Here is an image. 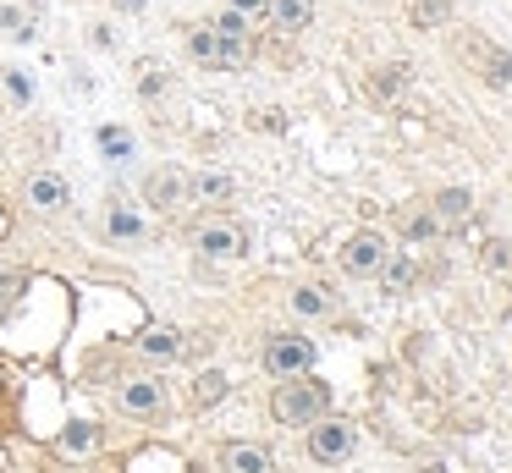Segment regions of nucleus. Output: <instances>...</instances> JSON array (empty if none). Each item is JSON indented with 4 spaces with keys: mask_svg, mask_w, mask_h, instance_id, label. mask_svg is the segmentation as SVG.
Segmentation results:
<instances>
[{
    "mask_svg": "<svg viewBox=\"0 0 512 473\" xmlns=\"http://www.w3.org/2000/svg\"><path fill=\"white\" fill-rule=\"evenodd\" d=\"M270 413H276V424H303L309 429L314 418L331 413V385L314 380V374H292V380H276V391H270Z\"/></svg>",
    "mask_w": 512,
    "mask_h": 473,
    "instance_id": "f257e3e1",
    "label": "nucleus"
},
{
    "mask_svg": "<svg viewBox=\"0 0 512 473\" xmlns=\"http://www.w3.org/2000/svg\"><path fill=\"white\" fill-rule=\"evenodd\" d=\"M193 248H199V259L226 264V259H243V253L254 248V231H248L243 220L215 215V220H204V226H193Z\"/></svg>",
    "mask_w": 512,
    "mask_h": 473,
    "instance_id": "f03ea898",
    "label": "nucleus"
},
{
    "mask_svg": "<svg viewBox=\"0 0 512 473\" xmlns=\"http://www.w3.org/2000/svg\"><path fill=\"white\" fill-rule=\"evenodd\" d=\"M270 380H292V374H309L314 369V341L309 336H270L265 352H259Z\"/></svg>",
    "mask_w": 512,
    "mask_h": 473,
    "instance_id": "7ed1b4c3",
    "label": "nucleus"
},
{
    "mask_svg": "<svg viewBox=\"0 0 512 473\" xmlns=\"http://www.w3.org/2000/svg\"><path fill=\"white\" fill-rule=\"evenodd\" d=\"M116 413L122 418H160L166 413V380H155V374H133V380L116 385Z\"/></svg>",
    "mask_w": 512,
    "mask_h": 473,
    "instance_id": "20e7f679",
    "label": "nucleus"
},
{
    "mask_svg": "<svg viewBox=\"0 0 512 473\" xmlns=\"http://www.w3.org/2000/svg\"><path fill=\"white\" fill-rule=\"evenodd\" d=\"M358 446V429L347 424V418H314L309 424V457L325 462V468H336V462H347Z\"/></svg>",
    "mask_w": 512,
    "mask_h": 473,
    "instance_id": "39448f33",
    "label": "nucleus"
},
{
    "mask_svg": "<svg viewBox=\"0 0 512 473\" xmlns=\"http://www.w3.org/2000/svg\"><path fill=\"white\" fill-rule=\"evenodd\" d=\"M23 204L34 209V215H45V220L50 215H67V209H72V182L61 171H34L23 182Z\"/></svg>",
    "mask_w": 512,
    "mask_h": 473,
    "instance_id": "423d86ee",
    "label": "nucleus"
},
{
    "mask_svg": "<svg viewBox=\"0 0 512 473\" xmlns=\"http://www.w3.org/2000/svg\"><path fill=\"white\" fill-rule=\"evenodd\" d=\"M138 198H144L149 209H160V215H171V209L188 204V171H177V165H155V171L138 182Z\"/></svg>",
    "mask_w": 512,
    "mask_h": 473,
    "instance_id": "0eeeda50",
    "label": "nucleus"
},
{
    "mask_svg": "<svg viewBox=\"0 0 512 473\" xmlns=\"http://www.w3.org/2000/svg\"><path fill=\"white\" fill-rule=\"evenodd\" d=\"M386 253H391V242L380 237V231H353V237L342 242V270L353 275V281H375Z\"/></svg>",
    "mask_w": 512,
    "mask_h": 473,
    "instance_id": "6e6552de",
    "label": "nucleus"
},
{
    "mask_svg": "<svg viewBox=\"0 0 512 473\" xmlns=\"http://www.w3.org/2000/svg\"><path fill=\"white\" fill-rule=\"evenodd\" d=\"M237 193H243V182H237L232 171H193V176H188V204L221 209V204H232Z\"/></svg>",
    "mask_w": 512,
    "mask_h": 473,
    "instance_id": "1a4fd4ad",
    "label": "nucleus"
},
{
    "mask_svg": "<svg viewBox=\"0 0 512 473\" xmlns=\"http://www.w3.org/2000/svg\"><path fill=\"white\" fill-rule=\"evenodd\" d=\"M133 347L144 352V358H155V363H171V358L188 352V336L171 330V325H149V330H138V336H133Z\"/></svg>",
    "mask_w": 512,
    "mask_h": 473,
    "instance_id": "9d476101",
    "label": "nucleus"
},
{
    "mask_svg": "<svg viewBox=\"0 0 512 473\" xmlns=\"http://www.w3.org/2000/svg\"><path fill=\"white\" fill-rule=\"evenodd\" d=\"M221 468L226 473H276V457L254 440H226L221 446Z\"/></svg>",
    "mask_w": 512,
    "mask_h": 473,
    "instance_id": "9b49d317",
    "label": "nucleus"
},
{
    "mask_svg": "<svg viewBox=\"0 0 512 473\" xmlns=\"http://www.w3.org/2000/svg\"><path fill=\"white\" fill-rule=\"evenodd\" d=\"M375 281H380V292H413V281H419V264H413V253L391 248L386 259H380Z\"/></svg>",
    "mask_w": 512,
    "mask_h": 473,
    "instance_id": "f8f14e48",
    "label": "nucleus"
},
{
    "mask_svg": "<svg viewBox=\"0 0 512 473\" xmlns=\"http://www.w3.org/2000/svg\"><path fill=\"white\" fill-rule=\"evenodd\" d=\"M0 33L17 44H34L39 39V11L23 6V0H0Z\"/></svg>",
    "mask_w": 512,
    "mask_h": 473,
    "instance_id": "ddd939ff",
    "label": "nucleus"
},
{
    "mask_svg": "<svg viewBox=\"0 0 512 473\" xmlns=\"http://www.w3.org/2000/svg\"><path fill=\"white\" fill-rule=\"evenodd\" d=\"M265 22L276 33H303L314 22V0H265Z\"/></svg>",
    "mask_w": 512,
    "mask_h": 473,
    "instance_id": "4468645a",
    "label": "nucleus"
},
{
    "mask_svg": "<svg viewBox=\"0 0 512 473\" xmlns=\"http://www.w3.org/2000/svg\"><path fill=\"white\" fill-rule=\"evenodd\" d=\"M397 231H402L408 242H435L446 226L435 220V209H430V204H402V209H397Z\"/></svg>",
    "mask_w": 512,
    "mask_h": 473,
    "instance_id": "2eb2a0df",
    "label": "nucleus"
},
{
    "mask_svg": "<svg viewBox=\"0 0 512 473\" xmlns=\"http://www.w3.org/2000/svg\"><path fill=\"white\" fill-rule=\"evenodd\" d=\"M430 209H435V220H441L446 231L468 226V215H474V193H468V187H441V193L430 198Z\"/></svg>",
    "mask_w": 512,
    "mask_h": 473,
    "instance_id": "dca6fc26",
    "label": "nucleus"
},
{
    "mask_svg": "<svg viewBox=\"0 0 512 473\" xmlns=\"http://www.w3.org/2000/svg\"><path fill=\"white\" fill-rule=\"evenodd\" d=\"M105 237L111 242H144L149 220L138 215V209H127V204H111V215H105Z\"/></svg>",
    "mask_w": 512,
    "mask_h": 473,
    "instance_id": "f3484780",
    "label": "nucleus"
},
{
    "mask_svg": "<svg viewBox=\"0 0 512 473\" xmlns=\"http://www.w3.org/2000/svg\"><path fill=\"white\" fill-rule=\"evenodd\" d=\"M182 44H188V55H193V61H199V66H210V72H215V61H221V33H215L210 22H193V28L182 33Z\"/></svg>",
    "mask_w": 512,
    "mask_h": 473,
    "instance_id": "a211bd4d",
    "label": "nucleus"
},
{
    "mask_svg": "<svg viewBox=\"0 0 512 473\" xmlns=\"http://www.w3.org/2000/svg\"><path fill=\"white\" fill-rule=\"evenodd\" d=\"M94 149H100L111 165H122V160H133V154H138V138L127 127H111V121H105V127L94 132Z\"/></svg>",
    "mask_w": 512,
    "mask_h": 473,
    "instance_id": "6ab92c4d",
    "label": "nucleus"
},
{
    "mask_svg": "<svg viewBox=\"0 0 512 473\" xmlns=\"http://www.w3.org/2000/svg\"><path fill=\"white\" fill-rule=\"evenodd\" d=\"M479 77H485L490 88H512V50L479 44Z\"/></svg>",
    "mask_w": 512,
    "mask_h": 473,
    "instance_id": "aec40b11",
    "label": "nucleus"
},
{
    "mask_svg": "<svg viewBox=\"0 0 512 473\" xmlns=\"http://www.w3.org/2000/svg\"><path fill=\"white\" fill-rule=\"evenodd\" d=\"M292 314L298 319H325L331 314V292H320V286H292Z\"/></svg>",
    "mask_w": 512,
    "mask_h": 473,
    "instance_id": "412c9836",
    "label": "nucleus"
},
{
    "mask_svg": "<svg viewBox=\"0 0 512 473\" xmlns=\"http://www.w3.org/2000/svg\"><path fill=\"white\" fill-rule=\"evenodd\" d=\"M100 424H89V418H78V424L61 429V451H72V457H83V451H100Z\"/></svg>",
    "mask_w": 512,
    "mask_h": 473,
    "instance_id": "4be33fe9",
    "label": "nucleus"
},
{
    "mask_svg": "<svg viewBox=\"0 0 512 473\" xmlns=\"http://www.w3.org/2000/svg\"><path fill=\"white\" fill-rule=\"evenodd\" d=\"M402 88H408V66H402V61L380 66V72L369 77V94H375V99H397Z\"/></svg>",
    "mask_w": 512,
    "mask_h": 473,
    "instance_id": "5701e85b",
    "label": "nucleus"
},
{
    "mask_svg": "<svg viewBox=\"0 0 512 473\" xmlns=\"http://www.w3.org/2000/svg\"><path fill=\"white\" fill-rule=\"evenodd\" d=\"M408 22L413 28H441V22H452V0H413Z\"/></svg>",
    "mask_w": 512,
    "mask_h": 473,
    "instance_id": "b1692460",
    "label": "nucleus"
},
{
    "mask_svg": "<svg viewBox=\"0 0 512 473\" xmlns=\"http://www.w3.org/2000/svg\"><path fill=\"white\" fill-rule=\"evenodd\" d=\"M0 88H6V99H12V105H34V77L23 72V66H6V72H0Z\"/></svg>",
    "mask_w": 512,
    "mask_h": 473,
    "instance_id": "393cba45",
    "label": "nucleus"
},
{
    "mask_svg": "<svg viewBox=\"0 0 512 473\" xmlns=\"http://www.w3.org/2000/svg\"><path fill=\"white\" fill-rule=\"evenodd\" d=\"M226 391H232V380H226L221 369H204L199 380H193V396H199V407H215Z\"/></svg>",
    "mask_w": 512,
    "mask_h": 473,
    "instance_id": "a878e982",
    "label": "nucleus"
},
{
    "mask_svg": "<svg viewBox=\"0 0 512 473\" xmlns=\"http://www.w3.org/2000/svg\"><path fill=\"white\" fill-rule=\"evenodd\" d=\"M210 28H215V33H221V39H248V33H254V22H248V17H243V11H232V6H221V11H215V17H210Z\"/></svg>",
    "mask_w": 512,
    "mask_h": 473,
    "instance_id": "bb28decb",
    "label": "nucleus"
},
{
    "mask_svg": "<svg viewBox=\"0 0 512 473\" xmlns=\"http://www.w3.org/2000/svg\"><path fill=\"white\" fill-rule=\"evenodd\" d=\"M479 264H485L490 275H512V242H501V237H490L485 248H479Z\"/></svg>",
    "mask_w": 512,
    "mask_h": 473,
    "instance_id": "cd10ccee",
    "label": "nucleus"
},
{
    "mask_svg": "<svg viewBox=\"0 0 512 473\" xmlns=\"http://www.w3.org/2000/svg\"><path fill=\"white\" fill-rule=\"evenodd\" d=\"M171 88V77L160 66H138V99H160Z\"/></svg>",
    "mask_w": 512,
    "mask_h": 473,
    "instance_id": "c85d7f7f",
    "label": "nucleus"
},
{
    "mask_svg": "<svg viewBox=\"0 0 512 473\" xmlns=\"http://www.w3.org/2000/svg\"><path fill=\"white\" fill-rule=\"evenodd\" d=\"M17 292H23V275L6 270V275H0V319H6V308L17 303Z\"/></svg>",
    "mask_w": 512,
    "mask_h": 473,
    "instance_id": "c756f323",
    "label": "nucleus"
},
{
    "mask_svg": "<svg viewBox=\"0 0 512 473\" xmlns=\"http://www.w3.org/2000/svg\"><path fill=\"white\" fill-rule=\"evenodd\" d=\"M89 44H94V50H116V33H111V22H89Z\"/></svg>",
    "mask_w": 512,
    "mask_h": 473,
    "instance_id": "7c9ffc66",
    "label": "nucleus"
},
{
    "mask_svg": "<svg viewBox=\"0 0 512 473\" xmlns=\"http://www.w3.org/2000/svg\"><path fill=\"white\" fill-rule=\"evenodd\" d=\"M221 6H232V11H243L248 22H259L265 17V0H221Z\"/></svg>",
    "mask_w": 512,
    "mask_h": 473,
    "instance_id": "2f4dec72",
    "label": "nucleus"
},
{
    "mask_svg": "<svg viewBox=\"0 0 512 473\" xmlns=\"http://www.w3.org/2000/svg\"><path fill=\"white\" fill-rule=\"evenodd\" d=\"M111 6H116V11H122V17H138V11H144V6H149V0H111Z\"/></svg>",
    "mask_w": 512,
    "mask_h": 473,
    "instance_id": "473e14b6",
    "label": "nucleus"
},
{
    "mask_svg": "<svg viewBox=\"0 0 512 473\" xmlns=\"http://www.w3.org/2000/svg\"><path fill=\"white\" fill-rule=\"evenodd\" d=\"M424 473H446V468H441V462H430V468H424Z\"/></svg>",
    "mask_w": 512,
    "mask_h": 473,
    "instance_id": "72a5a7b5",
    "label": "nucleus"
}]
</instances>
